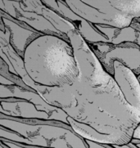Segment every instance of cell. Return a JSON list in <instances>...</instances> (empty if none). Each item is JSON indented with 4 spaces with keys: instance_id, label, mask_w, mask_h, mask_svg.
<instances>
[{
    "instance_id": "obj_1",
    "label": "cell",
    "mask_w": 140,
    "mask_h": 148,
    "mask_svg": "<svg viewBox=\"0 0 140 148\" xmlns=\"http://www.w3.org/2000/svg\"><path fill=\"white\" fill-rule=\"evenodd\" d=\"M70 38L80 75L78 79L90 86L107 84L113 78L103 69L100 61L88 46L87 41L75 31H72Z\"/></svg>"
},
{
    "instance_id": "obj_2",
    "label": "cell",
    "mask_w": 140,
    "mask_h": 148,
    "mask_svg": "<svg viewBox=\"0 0 140 148\" xmlns=\"http://www.w3.org/2000/svg\"><path fill=\"white\" fill-rule=\"evenodd\" d=\"M112 69L114 79L126 101L140 115V84L135 73L117 59L112 62Z\"/></svg>"
},
{
    "instance_id": "obj_3",
    "label": "cell",
    "mask_w": 140,
    "mask_h": 148,
    "mask_svg": "<svg viewBox=\"0 0 140 148\" xmlns=\"http://www.w3.org/2000/svg\"><path fill=\"white\" fill-rule=\"evenodd\" d=\"M116 59L132 71H140V48L139 46L116 47L111 48L109 52L105 53V62L108 65V68L112 66V62Z\"/></svg>"
},
{
    "instance_id": "obj_4",
    "label": "cell",
    "mask_w": 140,
    "mask_h": 148,
    "mask_svg": "<svg viewBox=\"0 0 140 148\" xmlns=\"http://www.w3.org/2000/svg\"><path fill=\"white\" fill-rule=\"evenodd\" d=\"M137 33L135 28H132L130 25L124 28H121L116 35L111 39L110 43L113 44H121L124 43H136Z\"/></svg>"
},
{
    "instance_id": "obj_5",
    "label": "cell",
    "mask_w": 140,
    "mask_h": 148,
    "mask_svg": "<svg viewBox=\"0 0 140 148\" xmlns=\"http://www.w3.org/2000/svg\"><path fill=\"white\" fill-rule=\"evenodd\" d=\"M133 138L139 139L140 140V122L138 124V125L135 127L133 133Z\"/></svg>"
},
{
    "instance_id": "obj_6",
    "label": "cell",
    "mask_w": 140,
    "mask_h": 148,
    "mask_svg": "<svg viewBox=\"0 0 140 148\" xmlns=\"http://www.w3.org/2000/svg\"><path fill=\"white\" fill-rule=\"evenodd\" d=\"M136 43L138 44V46L140 48V34L137 33V38H136Z\"/></svg>"
}]
</instances>
